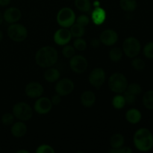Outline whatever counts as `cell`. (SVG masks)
I'll return each instance as SVG.
<instances>
[{"label": "cell", "instance_id": "obj_35", "mask_svg": "<svg viewBox=\"0 0 153 153\" xmlns=\"http://www.w3.org/2000/svg\"><path fill=\"white\" fill-rule=\"evenodd\" d=\"M123 93H124L123 97H124V99H125L126 104L132 105L135 102V101H136V96L135 95H134V94L128 92L127 91H125Z\"/></svg>", "mask_w": 153, "mask_h": 153}, {"label": "cell", "instance_id": "obj_16", "mask_svg": "<svg viewBox=\"0 0 153 153\" xmlns=\"http://www.w3.org/2000/svg\"><path fill=\"white\" fill-rule=\"evenodd\" d=\"M96 102V95L91 91H86L81 95V103L86 108H91Z\"/></svg>", "mask_w": 153, "mask_h": 153}, {"label": "cell", "instance_id": "obj_34", "mask_svg": "<svg viewBox=\"0 0 153 153\" xmlns=\"http://www.w3.org/2000/svg\"><path fill=\"white\" fill-rule=\"evenodd\" d=\"M55 149L52 146L47 144L40 145L36 149V152L37 153H55Z\"/></svg>", "mask_w": 153, "mask_h": 153}, {"label": "cell", "instance_id": "obj_12", "mask_svg": "<svg viewBox=\"0 0 153 153\" xmlns=\"http://www.w3.org/2000/svg\"><path fill=\"white\" fill-rule=\"evenodd\" d=\"M71 39V32L67 28H60L57 30L54 34V41L59 46H64V45L68 44Z\"/></svg>", "mask_w": 153, "mask_h": 153}, {"label": "cell", "instance_id": "obj_26", "mask_svg": "<svg viewBox=\"0 0 153 153\" xmlns=\"http://www.w3.org/2000/svg\"><path fill=\"white\" fill-rule=\"evenodd\" d=\"M108 55L111 61H114V62H117V61H119L122 58L123 51L121 50L120 48H113V49H111V51L109 52Z\"/></svg>", "mask_w": 153, "mask_h": 153}, {"label": "cell", "instance_id": "obj_8", "mask_svg": "<svg viewBox=\"0 0 153 153\" xmlns=\"http://www.w3.org/2000/svg\"><path fill=\"white\" fill-rule=\"evenodd\" d=\"M70 67L74 73H82L88 68V62L84 56L76 55L70 58Z\"/></svg>", "mask_w": 153, "mask_h": 153}, {"label": "cell", "instance_id": "obj_23", "mask_svg": "<svg viewBox=\"0 0 153 153\" xmlns=\"http://www.w3.org/2000/svg\"><path fill=\"white\" fill-rule=\"evenodd\" d=\"M143 105L146 109L153 110V91H148L143 96Z\"/></svg>", "mask_w": 153, "mask_h": 153}, {"label": "cell", "instance_id": "obj_7", "mask_svg": "<svg viewBox=\"0 0 153 153\" xmlns=\"http://www.w3.org/2000/svg\"><path fill=\"white\" fill-rule=\"evenodd\" d=\"M13 114L20 120L27 121L32 117L33 111L28 103L21 102L13 105Z\"/></svg>", "mask_w": 153, "mask_h": 153}, {"label": "cell", "instance_id": "obj_17", "mask_svg": "<svg viewBox=\"0 0 153 153\" xmlns=\"http://www.w3.org/2000/svg\"><path fill=\"white\" fill-rule=\"evenodd\" d=\"M11 134L15 137H22L26 134L27 126L24 123L16 122L13 124L11 127Z\"/></svg>", "mask_w": 153, "mask_h": 153}, {"label": "cell", "instance_id": "obj_32", "mask_svg": "<svg viewBox=\"0 0 153 153\" xmlns=\"http://www.w3.org/2000/svg\"><path fill=\"white\" fill-rule=\"evenodd\" d=\"M14 115L10 113H5L1 116V123L4 126H10L13 124L14 120Z\"/></svg>", "mask_w": 153, "mask_h": 153}, {"label": "cell", "instance_id": "obj_42", "mask_svg": "<svg viewBox=\"0 0 153 153\" xmlns=\"http://www.w3.org/2000/svg\"><path fill=\"white\" fill-rule=\"evenodd\" d=\"M2 40H3V33L2 31L0 30V42H1Z\"/></svg>", "mask_w": 153, "mask_h": 153}, {"label": "cell", "instance_id": "obj_22", "mask_svg": "<svg viewBox=\"0 0 153 153\" xmlns=\"http://www.w3.org/2000/svg\"><path fill=\"white\" fill-rule=\"evenodd\" d=\"M120 6L124 11L133 12L137 8V3L136 0H120Z\"/></svg>", "mask_w": 153, "mask_h": 153}, {"label": "cell", "instance_id": "obj_10", "mask_svg": "<svg viewBox=\"0 0 153 153\" xmlns=\"http://www.w3.org/2000/svg\"><path fill=\"white\" fill-rule=\"evenodd\" d=\"M74 90V83L70 79H63L60 80L55 86V91L61 96H67Z\"/></svg>", "mask_w": 153, "mask_h": 153}, {"label": "cell", "instance_id": "obj_30", "mask_svg": "<svg viewBox=\"0 0 153 153\" xmlns=\"http://www.w3.org/2000/svg\"><path fill=\"white\" fill-rule=\"evenodd\" d=\"M76 53V49L74 46L70 45H64V47L62 49V54L66 58H71L74 56Z\"/></svg>", "mask_w": 153, "mask_h": 153}, {"label": "cell", "instance_id": "obj_36", "mask_svg": "<svg viewBox=\"0 0 153 153\" xmlns=\"http://www.w3.org/2000/svg\"><path fill=\"white\" fill-rule=\"evenodd\" d=\"M90 19L88 18V16L86 15H80L79 17L76 19V23H78L79 25H82V26L85 27L89 24Z\"/></svg>", "mask_w": 153, "mask_h": 153}, {"label": "cell", "instance_id": "obj_1", "mask_svg": "<svg viewBox=\"0 0 153 153\" xmlns=\"http://www.w3.org/2000/svg\"><path fill=\"white\" fill-rule=\"evenodd\" d=\"M58 60V53L56 49L51 46L40 48L35 55V61L43 68H49L55 65Z\"/></svg>", "mask_w": 153, "mask_h": 153}, {"label": "cell", "instance_id": "obj_14", "mask_svg": "<svg viewBox=\"0 0 153 153\" xmlns=\"http://www.w3.org/2000/svg\"><path fill=\"white\" fill-rule=\"evenodd\" d=\"M100 40L105 46H113L117 42L118 34L114 30L106 29L100 34Z\"/></svg>", "mask_w": 153, "mask_h": 153}, {"label": "cell", "instance_id": "obj_24", "mask_svg": "<svg viewBox=\"0 0 153 153\" xmlns=\"http://www.w3.org/2000/svg\"><path fill=\"white\" fill-rule=\"evenodd\" d=\"M76 8L82 12H88L91 9V3L90 0H75Z\"/></svg>", "mask_w": 153, "mask_h": 153}, {"label": "cell", "instance_id": "obj_20", "mask_svg": "<svg viewBox=\"0 0 153 153\" xmlns=\"http://www.w3.org/2000/svg\"><path fill=\"white\" fill-rule=\"evenodd\" d=\"M60 76H61V73H60L59 70L55 68L49 67V69L46 70L44 73L45 80L50 83L57 82L59 79Z\"/></svg>", "mask_w": 153, "mask_h": 153}, {"label": "cell", "instance_id": "obj_6", "mask_svg": "<svg viewBox=\"0 0 153 153\" xmlns=\"http://www.w3.org/2000/svg\"><path fill=\"white\" fill-rule=\"evenodd\" d=\"M7 35L10 40L15 42H22L26 39L28 36V30L23 25L19 23L10 24L7 28Z\"/></svg>", "mask_w": 153, "mask_h": 153}, {"label": "cell", "instance_id": "obj_27", "mask_svg": "<svg viewBox=\"0 0 153 153\" xmlns=\"http://www.w3.org/2000/svg\"><path fill=\"white\" fill-rule=\"evenodd\" d=\"M126 105L125 99L123 96L117 95L115 96L112 100V105L115 109H122Z\"/></svg>", "mask_w": 153, "mask_h": 153}, {"label": "cell", "instance_id": "obj_33", "mask_svg": "<svg viewBox=\"0 0 153 153\" xmlns=\"http://www.w3.org/2000/svg\"><path fill=\"white\" fill-rule=\"evenodd\" d=\"M73 46H74V48L78 51H82L85 50L87 48V43L84 39L81 38V37H79L76 40H75L74 43H73Z\"/></svg>", "mask_w": 153, "mask_h": 153}, {"label": "cell", "instance_id": "obj_18", "mask_svg": "<svg viewBox=\"0 0 153 153\" xmlns=\"http://www.w3.org/2000/svg\"><path fill=\"white\" fill-rule=\"evenodd\" d=\"M126 119L129 123L137 124L141 120L142 114L139 110L136 108L129 109L126 114Z\"/></svg>", "mask_w": 153, "mask_h": 153}, {"label": "cell", "instance_id": "obj_43", "mask_svg": "<svg viewBox=\"0 0 153 153\" xmlns=\"http://www.w3.org/2000/svg\"><path fill=\"white\" fill-rule=\"evenodd\" d=\"M17 153H22V152H25V153H29L28 151H26V150H19L16 152Z\"/></svg>", "mask_w": 153, "mask_h": 153}, {"label": "cell", "instance_id": "obj_9", "mask_svg": "<svg viewBox=\"0 0 153 153\" xmlns=\"http://www.w3.org/2000/svg\"><path fill=\"white\" fill-rule=\"evenodd\" d=\"M105 72L102 68H95L91 72L89 75V82L94 88H101L105 81Z\"/></svg>", "mask_w": 153, "mask_h": 153}, {"label": "cell", "instance_id": "obj_41", "mask_svg": "<svg viewBox=\"0 0 153 153\" xmlns=\"http://www.w3.org/2000/svg\"><path fill=\"white\" fill-rule=\"evenodd\" d=\"M3 20H4V19H3V14L1 13V11H0V25L2 24Z\"/></svg>", "mask_w": 153, "mask_h": 153}, {"label": "cell", "instance_id": "obj_2", "mask_svg": "<svg viewBox=\"0 0 153 153\" xmlns=\"http://www.w3.org/2000/svg\"><path fill=\"white\" fill-rule=\"evenodd\" d=\"M133 142L136 149L140 152H148L153 148V134L146 128H139L134 133Z\"/></svg>", "mask_w": 153, "mask_h": 153}, {"label": "cell", "instance_id": "obj_28", "mask_svg": "<svg viewBox=\"0 0 153 153\" xmlns=\"http://www.w3.org/2000/svg\"><path fill=\"white\" fill-rule=\"evenodd\" d=\"M128 92L131 93V94H134V95L137 96L139 94H141L142 92V88L139 84L137 83H131L130 85H127L126 90Z\"/></svg>", "mask_w": 153, "mask_h": 153}, {"label": "cell", "instance_id": "obj_39", "mask_svg": "<svg viewBox=\"0 0 153 153\" xmlns=\"http://www.w3.org/2000/svg\"><path fill=\"white\" fill-rule=\"evenodd\" d=\"M91 46H92L93 47L97 48V47H98L99 46H100V40H99V39H97V38H94V39H93L92 40H91Z\"/></svg>", "mask_w": 153, "mask_h": 153}, {"label": "cell", "instance_id": "obj_25", "mask_svg": "<svg viewBox=\"0 0 153 153\" xmlns=\"http://www.w3.org/2000/svg\"><path fill=\"white\" fill-rule=\"evenodd\" d=\"M70 32H71L72 37H76V38L82 37L85 34V27L79 25L78 23L73 24L72 26H70Z\"/></svg>", "mask_w": 153, "mask_h": 153}, {"label": "cell", "instance_id": "obj_19", "mask_svg": "<svg viewBox=\"0 0 153 153\" xmlns=\"http://www.w3.org/2000/svg\"><path fill=\"white\" fill-rule=\"evenodd\" d=\"M106 19V12L100 7H96L92 13V19L96 25H101Z\"/></svg>", "mask_w": 153, "mask_h": 153}, {"label": "cell", "instance_id": "obj_13", "mask_svg": "<svg viewBox=\"0 0 153 153\" xmlns=\"http://www.w3.org/2000/svg\"><path fill=\"white\" fill-rule=\"evenodd\" d=\"M43 87L37 82H31L26 85L25 89V94L30 98H39L43 94Z\"/></svg>", "mask_w": 153, "mask_h": 153}, {"label": "cell", "instance_id": "obj_21", "mask_svg": "<svg viewBox=\"0 0 153 153\" xmlns=\"http://www.w3.org/2000/svg\"><path fill=\"white\" fill-rule=\"evenodd\" d=\"M124 143H125V138L121 134L117 133L111 137L110 145L111 149H117L123 146Z\"/></svg>", "mask_w": 153, "mask_h": 153}, {"label": "cell", "instance_id": "obj_5", "mask_svg": "<svg viewBox=\"0 0 153 153\" xmlns=\"http://www.w3.org/2000/svg\"><path fill=\"white\" fill-rule=\"evenodd\" d=\"M57 22L63 28H70L76 22V14L70 7H63L57 14Z\"/></svg>", "mask_w": 153, "mask_h": 153}, {"label": "cell", "instance_id": "obj_11", "mask_svg": "<svg viewBox=\"0 0 153 153\" xmlns=\"http://www.w3.org/2000/svg\"><path fill=\"white\" fill-rule=\"evenodd\" d=\"M52 108V103L51 100L47 97H40L36 100L34 103V111L39 114H46L51 111Z\"/></svg>", "mask_w": 153, "mask_h": 153}, {"label": "cell", "instance_id": "obj_38", "mask_svg": "<svg viewBox=\"0 0 153 153\" xmlns=\"http://www.w3.org/2000/svg\"><path fill=\"white\" fill-rule=\"evenodd\" d=\"M61 96L59 95L56 93V94L52 96V99H51V102H52V105H57L60 104V102H61Z\"/></svg>", "mask_w": 153, "mask_h": 153}, {"label": "cell", "instance_id": "obj_40", "mask_svg": "<svg viewBox=\"0 0 153 153\" xmlns=\"http://www.w3.org/2000/svg\"><path fill=\"white\" fill-rule=\"evenodd\" d=\"M11 0H0V6L1 7H5V6L8 5L10 3Z\"/></svg>", "mask_w": 153, "mask_h": 153}, {"label": "cell", "instance_id": "obj_29", "mask_svg": "<svg viewBox=\"0 0 153 153\" xmlns=\"http://www.w3.org/2000/svg\"><path fill=\"white\" fill-rule=\"evenodd\" d=\"M131 66L137 71H142V70H144L145 67H146V64H145L143 60L135 58L131 61Z\"/></svg>", "mask_w": 153, "mask_h": 153}, {"label": "cell", "instance_id": "obj_37", "mask_svg": "<svg viewBox=\"0 0 153 153\" xmlns=\"http://www.w3.org/2000/svg\"><path fill=\"white\" fill-rule=\"evenodd\" d=\"M109 153H131L132 149L128 146H121L117 149H111L108 151Z\"/></svg>", "mask_w": 153, "mask_h": 153}, {"label": "cell", "instance_id": "obj_3", "mask_svg": "<svg viewBox=\"0 0 153 153\" xmlns=\"http://www.w3.org/2000/svg\"><path fill=\"white\" fill-rule=\"evenodd\" d=\"M128 81L123 74L115 73L108 79V87L110 90L116 94H122L126 90Z\"/></svg>", "mask_w": 153, "mask_h": 153}, {"label": "cell", "instance_id": "obj_15", "mask_svg": "<svg viewBox=\"0 0 153 153\" xmlns=\"http://www.w3.org/2000/svg\"><path fill=\"white\" fill-rule=\"evenodd\" d=\"M22 13L19 9H18L17 7H11L4 10L3 13V19L7 23L13 24L18 22L20 19Z\"/></svg>", "mask_w": 153, "mask_h": 153}, {"label": "cell", "instance_id": "obj_4", "mask_svg": "<svg viewBox=\"0 0 153 153\" xmlns=\"http://www.w3.org/2000/svg\"><path fill=\"white\" fill-rule=\"evenodd\" d=\"M141 49L140 43L136 37H127L123 43V51L129 58H134L139 55Z\"/></svg>", "mask_w": 153, "mask_h": 153}, {"label": "cell", "instance_id": "obj_31", "mask_svg": "<svg viewBox=\"0 0 153 153\" xmlns=\"http://www.w3.org/2000/svg\"><path fill=\"white\" fill-rule=\"evenodd\" d=\"M143 55L148 59H153V42H149L143 47Z\"/></svg>", "mask_w": 153, "mask_h": 153}]
</instances>
